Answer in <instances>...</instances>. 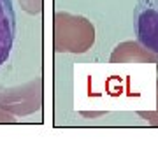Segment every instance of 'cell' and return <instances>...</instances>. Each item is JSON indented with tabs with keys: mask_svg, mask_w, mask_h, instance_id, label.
I'll return each mask as SVG.
<instances>
[{
	"mask_svg": "<svg viewBox=\"0 0 158 158\" xmlns=\"http://www.w3.org/2000/svg\"><path fill=\"white\" fill-rule=\"evenodd\" d=\"M95 44V27L85 16L56 12L53 18V48L56 53H86Z\"/></svg>",
	"mask_w": 158,
	"mask_h": 158,
	"instance_id": "cell-1",
	"label": "cell"
},
{
	"mask_svg": "<svg viewBox=\"0 0 158 158\" xmlns=\"http://www.w3.org/2000/svg\"><path fill=\"white\" fill-rule=\"evenodd\" d=\"M0 107L14 116H28L42 107V81L35 79L21 86H0Z\"/></svg>",
	"mask_w": 158,
	"mask_h": 158,
	"instance_id": "cell-2",
	"label": "cell"
},
{
	"mask_svg": "<svg viewBox=\"0 0 158 158\" xmlns=\"http://www.w3.org/2000/svg\"><path fill=\"white\" fill-rule=\"evenodd\" d=\"M134 30L137 40L158 55V0H137L134 7Z\"/></svg>",
	"mask_w": 158,
	"mask_h": 158,
	"instance_id": "cell-3",
	"label": "cell"
},
{
	"mask_svg": "<svg viewBox=\"0 0 158 158\" xmlns=\"http://www.w3.org/2000/svg\"><path fill=\"white\" fill-rule=\"evenodd\" d=\"M111 63H158V55L142 46L139 40H125L113 49Z\"/></svg>",
	"mask_w": 158,
	"mask_h": 158,
	"instance_id": "cell-4",
	"label": "cell"
},
{
	"mask_svg": "<svg viewBox=\"0 0 158 158\" xmlns=\"http://www.w3.org/2000/svg\"><path fill=\"white\" fill-rule=\"evenodd\" d=\"M16 35V14L12 0H0V67L11 55Z\"/></svg>",
	"mask_w": 158,
	"mask_h": 158,
	"instance_id": "cell-5",
	"label": "cell"
},
{
	"mask_svg": "<svg viewBox=\"0 0 158 158\" xmlns=\"http://www.w3.org/2000/svg\"><path fill=\"white\" fill-rule=\"evenodd\" d=\"M21 9L28 14H40L42 11V0H19Z\"/></svg>",
	"mask_w": 158,
	"mask_h": 158,
	"instance_id": "cell-6",
	"label": "cell"
},
{
	"mask_svg": "<svg viewBox=\"0 0 158 158\" xmlns=\"http://www.w3.org/2000/svg\"><path fill=\"white\" fill-rule=\"evenodd\" d=\"M139 116L144 118L149 125L153 127H158V79H156V109L155 111H139Z\"/></svg>",
	"mask_w": 158,
	"mask_h": 158,
	"instance_id": "cell-7",
	"label": "cell"
},
{
	"mask_svg": "<svg viewBox=\"0 0 158 158\" xmlns=\"http://www.w3.org/2000/svg\"><path fill=\"white\" fill-rule=\"evenodd\" d=\"M0 123H16V119H14V114L7 113L6 109L0 107Z\"/></svg>",
	"mask_w": 158,
	"mask_h": 158,
	"instance_id": "cell-8",
	"label": "cell"
},
{
	"mask_svg": "<svg viewBox=\"0 0 158 158\" xmlns=\"http://www.w3.org/2000/svg\"><path fill=\"white\" fill-rule=\"evenodd\" d=\"M83 116H86V118H98V116H102L104 113H81Z\"/></svg>",
	"mask_w": 158,
	"mask_h": 158,
	"instance_id": "cell-9",
	"label": "cell"
}]
</instances>
